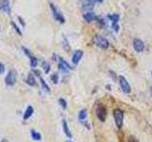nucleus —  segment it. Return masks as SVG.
Segmentation results:
<instances>
[{
	"mask_svg": "<svg viewBox=\"0 0 152 142\" xmlns=\"http://www.w3.org/2000/svg\"><path fill=\"white\" fill-rule=\"evenodd\" d=\"M94 45H96L97 46H99L100 49H107L109 47V42L107 38H104L99 34H96L93 36V39H92Z\"/></svg>",
	"mask_w": 152,
	"mask_h": 142,
	"instance_id": "1",
	"label": "nucleus"
},
{
	"mask_svg": "<svg viewBox=\"0 0 152 142\" xmlns=\"http://www.w3.org/2000/svg\"><path fill=\"white\" fill-rule=\"evenodd\" d=\"M95 114H96V117H97L98 120L100 121L104 122V120H106L107 116V111L106 106H104L101 103L97 104L96 109H95Z\"/></svg>",
	"mask_w": 152,
	"mask_h": 142,
	"instance_id": "2",
	"label": "nucleus"
},
{
	"mask_svg": "<svg viewBox=\"0 0 152 142\" xmlns=\"http://www.w3.org/2000/svg\"><path fill=\"white\" fill-rule=\"evenodd\" d=\"M113 117H114V121H115V124L117 126L118 129H121L124 123V112L121 109H115L113 111Z\"/></svg>",
	"mask_w": 152,
	"mask_h": 142,
	"instance_id": "3",
	"label": "nucleus"
},
{
	"mask_svg": "<svg viewBox=\"0 0 152 142\" xmlns=\"http://www.w3.org/2000/svg\"><path fill=\"white\" fill-rule=\"evenodd\" d=\"M16 78H17V72L15 69H11L7 74L6 78H5V83L8 86H12L16 83Z\"/></svg>",
	"mask_w": 152,
	"mask_h": 142,
	"instance_id": "4",
	"label": "nucleus"
},
{
	"mask_svg": "<svg viewBox=\"0 0 152 142\" xmlns=\"http://www.w3.org/2000/svg\"><path fill=\"white\" fill-rule=\"evenodd\" d=\"M50 9H51V12H52V15H53L54 19L56 21H58L59 23L61 24H64L66 22V19L64 17V15L62 14L59 11H58V9H57L53 4H50Z\"/></svg>",
	"mask_w": 152,
	"mask_h": 142,
	"instance_id": "5",
	"label": "nucleus"
},
{
	"mask_svg": "<svg viewBox=\"0 0 152 142\" xmlns=\"http://www.w3.org/2000/svg\"><path fill=\"white\" fill-rule=\"evenodd\" d=\"M119 83H120L121 89L123 90L124 93L126 94H129L131 92V86L130 84L128 83V82L126 80V79L123 76H119Z\"/></svg>",
	"mask_w": 152,
	"mask_h": 142,
	"instance_id": "6",
	"label": "nucleus"
},
{
	"mask_svg": "<svg viewBox=\"0 0 152 142\" xmlns=\"http://www.w3.org/2000/svg\"><path fill=\"white\" fill-rule=\"evenodd\" d=\"M107 17L109 18V20L111 21V27L114 30V31L115 32H118L119 31V28H120V27H119V19H120V15L117 13H114V14H108Z\"/></svg>",
	"mask_w": 152,
	"mask_h": 142,
	"instance_id": "7",
	"label": "nucleus"
},
{
	"mask_svg": "<svg viewBox=\"0 0 152 142\" xmlns=\"http://www.w3.org/2000/svg\"><path fill=\"white\" fill-rule=\"evenodd\" d=\"M133 47H134V49L136 52H138V53H140V52H142L145 50V43L142 42L141 39H138V38H136V39L133 40Z\"/></svg>",
	"mask_w": 152,
	"mask_h": 142,
	"instance_id": "8",
	"label": "nucleus"
},
{
	"mask_svg": "<svg viewBox=\"0 0 152 142\" xmlns=\"http://www.w3.org/2000/svg\"><path fill=\"white\" fill-rule=\"evenodd\" d=\"M79 5L82 9L89 11V9H93L94 2H93V0H79Z\"/></svg>",
	"mask_w": 152,
	"mask_h": 142,
	"instance_id": "9",
	"label": "nucleus"
},
{
	"mask_svg": "<svg viewBox=\"0 0 152 142\" xmlns=\"http://www.w3.org/2000/svg\"><path fill=\"white\" fill-rule=\"evenodd\" d=\"M58 68L60 71L64 73H68L70 69H72V67L66 63V62L63 58H59V64H58Z\"/></svg>",
	"mask_w": 152,
	"mask_h": 142,
	"instance_id": "10",
	"label": "nucleus"
},
{
	"mask_svg": "<svg viewBox=\"0 0 152 142\" xmlns=\"http://www.w3.org/2000/svg\"><path fill=\"white\" fill-rule=\"evenodd\" d=\"M83 54H84V52L83 50H81V49H78V50H76L73 55H72V59H71V61H72V63L73 64H78L80 63V61L81 59H82V57H83Z\"/></svg>",
	"mask_w": 152,
	"mask_h": 142,
	"instance_id": "11",
	"label": "nucleus"
},
{
	"mask_svg": "<svg viewBox=\"0 0 152 142\" xmlns=\"http://www.w3.org/2000/svg\"><path fill=\"white\" fill-rule=\"evenodd\" d=\"M0 9L7 14H11V6L9 0H1L0 2Z\"/></svg>",
	"mask_w": 152,
	"mask_h": 142,
	"instance_id": "12",
	"label": "nucleus"
},
{
	"mask_svg": "<svg viewBox=\"0 0 152 142\" xmlns=\"http://www.w3.org/2000/svg\"><path fill=\"white\" fill-rule=\"evenodd\" d=\"M83 18L87 22H91L93 20H96L97 16H96V14H95L94 12H86V13L83 14Z\"/></svg>",
	"mask_w": 152,
	"mask_h": 142,
	"instance_id": "13",
	"label": "nucleus"
},
{
	"mask_svg": "<svg viewBox=\"0 0 152 142\" xmlns=\"http://www.w3.org/2000/svg\"><path fill=\"white\" fill-rule=\"evenodd\" d=\"M26 83L28 85H30V86H35V85H36V80H35L34 76H33V73L28 74V78L26 80Z\"/></svg>",
	"mask_w": 152,
	"mask_h": 142,
	"instance_id": "14",
	"label": "nucleus"
},
{
	"mask_svg": "<svg viewBox=\"0 0 152 142\" xmlns=\"http://www.w3.org/2000/svg\"><path fill=\"white\" fill-rule=\"evenodd\" d=\"M32 114H33V107L32 106H28L27 109H26V111L25 113H24V116H23V118H24V120H28L31 116H32Z\"/></svg>",
	"mask_w": 152,
	"mask_h": 142,
	"instance_id": "15",
	"label": "nucleus"
},
{
	"mask_svg": "<svg viewBox=\"0 0 152 142\" xmlns=\"http://www.w3.org/2000/svg\"><path fill=\"white\" fill-rule=\"evenodd\" d=\"M62 124H63V130H64V133L66 134V135L70 138V137L72 136V135H71V132H70L69 128L68 122L66 121V120H63V121H62Z\"/></svg>",
	"mask_w": 152,
	"mask_h": 142,
	"instance_id": "16",
	"label": "nucleus"
},
{
	"mask_svg": "<svg viewBox=\"0 0 152 142\" xmlns=\"http://www.w3.org/2000/svg\"><path fill=\"white\" fill-rule=\"evenodd\" d=\"M88 116V112H87V109H82L80 112H79V115H78V118L80 121H84L86 120Z\"/></svg>",
	"mask_w": 152,
	"mask_h": 142,
	"instance_id": "17",
	"label": "nucleus"
},
{
	"mask_svg": "<svg viewBox=\"0 0 152 142\" xmlns=\"http://www.w3.org/2000/svg\"><path fill=\"white\" fill-rule=\"evenodd\" d=\"M31 138H32L33 140L39 141V140H41V138H42V136H41V135H40V133H38V132H36V131H34V130H31Z\"/></svg>",
	"mask_w": 152,
	"mask_h": 142,
	"instance_id": "18",
	"label": "nucleus"
},
{
	"mask_svg": "<svg viewBox=\"0 0 152 142\" xmlns=\"http://www.w3.org/2000/svg\"><path fill=\"white\" fill-rule=\"evenodd\" d=\"M39 79H40V82H41V84H42V87H43V89L45 90V91H47V92H50V86L48 85L47 83H46V82H45V80L43 79L41 76H39Z\"/></svg>",
	"mask_w": 152,
	"mask_h": 142,
	"instance_id": "19",
	"label": "nucleus"
},
{
	"mask_svg": "<svg viewBox=\"0 0 152 142\" xmlns=\"http://www.w3.org/2000/svg\"><path fill=\"white\" fill-rule=\"evenodd\" d=\"M42 68L44 69V71H45V73L46 74H48L50 71V64L48 63V62H43L42 63Z\"/></svg>",
	"mask_w": 152,
	"mask_h": 142,
	"instance_id": "20",
	"label": "nucleus"
},
{
	"mask_svg": "<svg viewBox=\"0 0 152 142\" xmlns=\"http://www.w3.org/2000/svg\"><path fill=\"white\" fill-rule=\"evenodd\" d=\"M30 60H31V67H32V68L36 67V66L38 65V60H37V58H35V57L31 56V58H30Z\"/></svg>",
	"mask_w": 152,
	"mask_h": 142,
	"instance_id": "21",
	"label": "nucleus"
},
{
	"mask_svg": "<svg viewBox=\"0 0 152 142\" xmlns=\"http://www.w3.org/2000/svg\"><path fill=\"white\" fill-rule=\"evenodd\" d=\"M50 80H51V82L53 83H58V80H59V76L57 73H54V74H52L50 76Z\"/></svg>",
	"mask_w": 152,
	"mask_h": 142,
	"instance_id": "22",
	"label": "nucleus"
},
{
	"mask_svg": "<svg viewBox=\"0 0 152 142\" xmlns=\"http://www.w3.org/2000/svg\"><path fill=\"white\" fill-rule=\"evenodd\" d=\"M96 21H97V23H98L101 27H104V26H106V24H107L106 21H104V19H103V18H101V17H98V16H97V18H96Z\"/></svg>",
	"mask_w": 152,
	"mask_h": 142,
	"instance_id": "23",
	"label": "nucleus"
},
{
	"mask_svg": "<svg viewBox=\"0 0 152 142\" xmlns=\"http://www.w3.org/2000/svg\"><path fill=\"white\" fill-rule=\"evenodd\" d=\"M59 104L63 109H66V106H68V105H66V99H59Z\"/></svg>",
	"mask_w": 152,
	"mask_h": 142,
	"instance_id": "24",
	"label": "nucleus"
},
{
	"mask_svg": "<svg viewBox=\"0 0 152 142\" xmlns=\"http://www.w3.org/2000/svg\"><path fill=\"white\" fill-rule=\"evenodd\" d=\"M12 26L13 27L14 30H15L19 35H22V32H21V30H20V28H19L16 26V24H15V23H14V22H12Z\"/></svg>",
	"mask_w": 152,
	"mask_h": 142,
	"instance_id": "25",
	"label": "nucleus"
},
{
	"mask_svg": "<svg viewBox=\"0 0 152 142\" xmlns=\"http://www.w3.org/2000/svg\"><path fill=\"white\" fill-rule=\"evenodd\" d=\"M22 49H23V51H24V53H25L28 57H30V58H31V57L32 56L31 55V50L30 49H27V47H25V46H22Z\"/></svg>",
	"mask_w": 152,
	"mask_h": 142,
	"instance_id": "26",
	"label": "nucleus"
},
{
	"mask_svg": "<svg viewBox=\"0 0 152 142\" xmlns=\"http://www.w3.org/2000/svg\"><path fill=\"white\" fill-rule=\"evenodd\" d=\"M17 18H18L19 22H20V24H21V25H22V27H25V26H26V23L24 22V19H23V18H22L21 16H18Z\"/></svg>",
	"mask_w": 152,
	"mask_h": 142,
	"instance_id": "27",
	"label": "nucleus"
},
{
	"mask_svg": "<svg viewBox=\"0 0 152 142\" xmlns=\"http://www.w3.org/2000/svg\"><path fill=\"white\" fill-rule=\"evenodd\" d=\"M5 72V65L3 64H0V75Z\"/></svg>",
	"mask_w": 152,
	"mask_h": 142,
	"instance_id": "28",
	"label": "nucleus"
},
{
	"mask_svg": "<svg viewBox=\"0 0 152 142\" xmlns=\"http://www.w3.org/2000/svg\"><path fill=\"white\" fill-rule=\"evenodd\" d=\"M128 142H139V141H138L134 136H129V138H128Z\"/></svg>",
	"mask_w": 152,
	"mask_h": 142,
	"instance_id": "29",
	"label": "nucleus"
},
{
	"mask_svg": "<svg viewBox=\"0 0 152 142\" xmlns=\"http://www.w3.org/2000/svg\"><path fill=\"white\" fill-rule=\"evenodd\" d=\"M104 0H93V2H97V3H102Z\"/></svg>",
	"mask_w": 152,
	"mask_h": 142,
	"instance_id": "30",
	"label": "nucleus"
},
{
	"mask_svg": "<svg viewBox=\"0 0 152 142\" xmlns=\"http://www.w3.org/2000/svg\"><path fill=\"white\" fill-rule=\"evenodd\" d=\"M0 142H8V140H7V139H2Z\"/></svg>",
	"mask_w": 152,
	"mask_h": 142,
	"instance_id": "31",
	"label": "nucleus"
},
{
	"mask_svg": "<svg viewBox=\"0 0 152 142\" xmlns=\"http://www.w3.org/2000/svg\"><path fill=\"white\" fill-rule=\"evenodd\" d=\"M150 93H151V96H152V86H151V88H150Z\"/></svg>",
	"mask_w": 152,
	"mask_h": 142,
	"instance_id": "32",
	"label": "nucleus"
},
{
	"mask_svg": "<svg viewBox=\"0 0 152 142\" xmlns=\"http://www.w3.org/2000/svg\"><path fill=\"white\" fill-rule=\"evenodd\" d=\"M151 75H152V72H151Z\"/></svg>",
	"mask_w": 152,
	"mask_h": 142,
	"instance_id": "33",
	"label": "nucleus"
}]
</instances>
